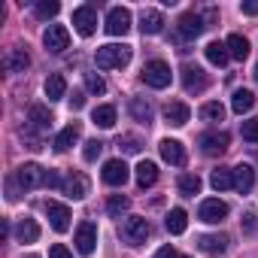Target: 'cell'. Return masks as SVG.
Segmentation results:
<instances>
[{
	"label": "cell",
	"mask_w": 258,
	"mask_h": 258,
	"mask_svg": "<svg viewBox=\"0 0 258 258\" xmlns=\"http://www.w3.org/2000/svg\"><path fill=\"white\" fill-rule=\"evenodd\" d=\"M127 61H131V46L124 43H109L94 52V64L100 70H115V67H124Z\"/></svg>",
	"instance_id": "cell-1"
},
{
	"label": "cell",
	"mask_w": 258,
	"mask_h": 258,
	"mask_svg": "<svg viewBox=\"0 0 258 258\" xmlns=\"http://www.w3.org/2000/svg\"><path fill=\"white\" fill-rule=\"evenodd\" d=\"M149 222L143 219V216H127V219H121V225H118V234H121V240L124 243H131V246H143L146 243V237H149Z\"/></svg>",
	"instance_id": "cell-2"
},
{
	"label": "cell",
	"mask_w": 258,
	"mask_h": 258,
	"mask_svg": "<svg viewBox=\"0 0 258 258\" xmlns=\"http://www.w3.org/2000/svg\"><path fill=\"white\" fill-rule=\"evenodd\" d=\"M143 82L149 85V88H167L170 82H173V73H170V64H164V61H149L146 67H143Z\"/></svg>",
	"instance_id": "cell-3"
},
{
	"label": "cell",
	"mask_w": 258,
	"mask_h": 258,
	"mask_svg": "<svg viewBox=\"0 0 258 258\" xmlns=\"http://www.w3.org/2000/svg\"><path fill=\"white\" fill-rule=\"evenodd\" d=\"M103 28H106L109 37H124L127 31H131V13H127L124 7H112V10L106 13Z\"/></svg>",
	"instance_id": "cell-4"
},
{
	"label": "cell",
	"mask_w": 258,
	"mask_h": 258,
	"mask_svg": "<svg viewBox=\"0 0 258 258\" xmlns=\"http://www.w3.org/2000/svg\"><path fill=\"white\" fill-rule=\"evenodd\" d=\"M16 179H19V185H22L25 191H31V188L46 185L49 170H46V167H40V164H22V167H19V173H16Z\"/></svg>",
	"instance_id": "cell-5"
},
{
	"label": "cell",
	"mask_w": 258,
	"mask_h": 258,
	"mask_svg": "<svg viewBox=\"0 0 258 258\" xmlns=\"http://www.w3.org/2000/svg\"><path fill=\"white\" fill-rule=\"evenodd\" d=\"M73 28L79 37H91L97 31V13L94 7H76L73 10Z\"/></svg>",
	"instance_id": "cell-6"
},
{
	"label": "cell",
	"mask_w": 258,
	"mask_h": 258,
	"mask_svg": "<svg viewBox=\"0 0 258 258\" xmlns=\"http://www.w3.org/2000/svg\"><path fill=\"white\" fill-rule=\"evenodd\" d=\"M43 46H46V52H55V55L64 52L70 46V31L64 25H49L43 34Z\"/></svg>",
	"instance_id": "cell-7"
},
{
	"label": "cell",
	"mask_w": 258,
	"mask_h": 258,
	"mask_svg": "<svg viewBox=\"0 0 258 258\" xmlns=\"http://www.w3.org/2000/svg\"><path fill=\"white\" fill-rule=\"evenodd\" d=\"M198 219H201V222H207V225H219V222H225V219H228V204H225V201H219V198H210V201H204V204H201Z\"/></svg>",
	"instance_id": "cell-8"
},
{
	"label": "cell",
	"mask_w": 258,
	"mask_h": 258,
	"mask_svg": "<svg viewBox=\"0 0 258 258\" xmlns=\"http://www.w3.org/2000/svg\"><path fill=\"white\" fill-rule=\"evenodd\" d=\"M28 131H34V134H43V131H49L52 127V112H49V106H43V103H34L31 109H28Z\"/></svg>",
	"instance_id": "cell-9"
},
{
	"label": "cell",
	"mask_w": 258,
	"mask_h": 258,
	"mask_svg": "<svg viewBox=\"0 0 258 258\" xmlns=\"http://www.w3.org/2000/svg\"><path fill=\"white\" fill-rule=\"evenodd\" d=\"M201 152L204 155H222L228 146H231V137L225 131H213V134H201Z\"/></svg>",
	"instance_id": "cell-10"
},
{
	"label": "cell",
	"mask_w": 258,
	"mask_h": 258,
	"mask_svg": "<svg viewBox=\"0 0 258 258\" xmlns=\"http://www.w3.org/2000/svg\"><path fill=\"white\" fill-rule=\"evenodd\" d=\"M94 246H97V228H94V222H82L76 228V252L79 255H91Z\"/></svg>",
	"instance_id": "cell-11"
},
{
	"label": "cell",
	"mask_w": 258,
	"mask_h": 258,
	"mask_svg": "<svg viewBox=\"0 0 258 258\" xmlns=\"http://www.w3.org/2000/svg\"><path fill=\"white\" fill-rule=\"evenodd\" d=\"M46 216H49V225H52L58 234L70 231V210H67L64 204H58V201H49V204H46Z\"/></svg>",
	"instance_id": "cell-12"
},
{
	"label": "cell",
	"mask_w": 258,
	"mask_h": 258,
	"mask_svg": "<svg viewBox=\"0 0 258 258\" xmlns=\"http://www.w3.org/2000/svg\"><path fill=\"white\" fill-rule=\"evenodd\" d=\"M127 176H131V170H127V164L121 158H112V161L103 164V182L106 185H124Z\"/></svg>",
	"instance_id": "cell-13"
},
{
	"label": "cell",
	"mask_w": 258,
	"mask_h": 258,
	"mask_svg": "<svg viewBox=\"0 0 258 258\" xmlns=\"http://www.w3.org/2000/svg\"><path fill=\"white\" fill-rule=\"evenodd\" d=\"M28 67H31V55H28V49L16 46V49H10V52L4 55V70H7V73H25Z\"/></svg>",
	"instance_id": "cell-14"
},
{
	"label": "cell",
	"mask_w": 258,
	"mask_h": 258,
	"mask_svg": "<svg viewBox=\"0 0 258 258\" xmlns=\"http://www.w3.org/2000/svg\"><path fill=\"white\" fill-rule=\"evenodd\" d=\"M140 31H143V37L161 34V31H164V16H161L158 10H143V13H140Z\"/></svg>",
	"instance_id": "cell-15"
},
{
	"label": "cell",
	"mask_w": 258,
	"mask_h": 258,
	"mask_svg": "<svg viewBox=\"0 0 258 258\" xmlns=\"http://www.w3.org/2000/svg\"><path fill=\"white\" fill-rule=\"evenodd\" d=\"M182 85H185V91H204L207 88V76H204V70L201 67H195V64H185L182 67Z\"/></svg>",
	"instance_id": "cell-16"
},
{
	"label": "cell",
	"mask_w": 258,
	"mask_h": 258,
	"mask_svg": "<svg viewBox=\"0 0 258 258\" xmlns=\"http://www.w3.org/2000/svg\"><path fill=\"white\" fill-rule=\"evenodd\" d=\"M164 118H167V124L182 127V124L191 118V109H188V103H182V100H170L167 109H164Z\"/></svg>",
	"instance_id": "cell-17"
},
{
	"label": "cell",
	"mask_w": 258,
	"mask_h": 258,
	"mask_svg": "<svg viewBox=\"0 0 258 258\" xmlns=\"http://www.w3.org/2000/svg\"><path fill=\"white\" fill-rule=\"evenodd\" d=\"M161 158L167 161V164H173V167H182L185 164V149H182V143L179 140H161Z\"/></svg>",
	"instance_id": "cell-18"
},
{
	"label": "cell",
	"mask_w": 258,
	"mask_h": 258,
	"mask_svg": "<svg viewBox=\"0 0 258 258\" xmlns=\"http://www.w3.org/2000/svg\"><path fill=\"white\" fill-rule=\"evenodd\" d=\"M179 34H182L185 40L201 37V34H204V19H201L198 13H185V16H179Z\"/></svg>",
	"instance_id": "cell-19"
},
{
	"label": "cell",
	"mask_w": 258,
	"mask_h": 258,
	"mask_svg": "<svg viewBox=\"0 0 258 258\" xmlns=\"http://www.w3.org/2000/svg\"><path fill=\"white\" fill-rule=\"evenodd\" d=\"M234 188H237L240 195H249V191L255 188V170H252L249 164L234 167Z\"/></svg>",
	"instance_id": "cell-20"
},
{
	"label": "cell",
	"mask_w": 258,
	"mask_h": 258,
	"mask_svg": "<svg viewBox=\"0 0 258 258\" xmlns=\"http://www.w3.org/2000/svg\"><path fill=\"white\" fill-rule=\"evenodd\" d=\"M64 191H67V198H73V201H82L85 195H88V179L82 176V173H70L67 179H64V185H61Z\"/></svg>",
	"instance_id": "cell-21"
},
{
	"label": "cell",
	"mask_w": 258,
	"mask_h": 258,
	"mask_svg": "<svg viewBox=\"0 0 258 258\" xmlns=\"http://www.w3.org/2000/svg\"><path fill=\"white\" fill-rule=\"evenodd\" d=\"M16 240L19 243H37L40 240V225L34 219H19L16 225Z\"/></svg>",
	"instance_id": "cell-22"
},
{
	"label": "cell",
	"mask_w": 258,
	"mask_h": 258,
	"mask_svg": "<svg viewBox=\"0 0 258 258\" xmlns=\"http://www.w3.org/2000/svg\"><path fill=\"white\" fill-rule=\"evenodd\" d=\"M225 46H228V55H231V58H237V61H246V58H249V40H246L243 34H231V37L225 40Z\"/></svg>",
	"instance_id": "cell-23"
},
{
	"label": "cell",
	"mask_w": 258,
	"mask_h": 258,
	"mask_svg": "<svg viewBox=\"0 0 258 258\" xmlns=\"http://www.w3.org/2000/svg\"><path fill=\"white\" fill-rule=\"evenodd\" d=\"M164 228H167L170 234H185V228H188L185 210H182V207H173V210L167 213V219H164Z\"/></svg>",
	"instance_id": "cell-24"
},
{
	"label": "cell",
	"mask_w": 258,
	"mask_h": 258,
	"mask_svg": "<svg viewBox=\"0 0 258 258\" xmlns=\"http://www.w3.org/2000/svg\"><path fill=\"white\" fill-rule=\"evenodd\" d=\"M198 246L210 255H219V252L228 249V237L225 234H204V237H198Z\"/></svg>",
	"instance_id": "cell-25"
},
{
	"label": "cell",
	"mask_w": 258,
	"mask_h": 258,
	"mask_svg": "<svg viewBox=\"0 0 258 258\" xmlns=\"http://www.w3.org/2000/svg\"><path fill=\"white\" fill-rule=\"evenodd\" d=\"M43 88H46V97H49V100H61V97L67 94V79H64L61 73H52Z\"/></svg>",
	"instance_id": "cell-26"
},
{
	"label": "cell",
	"mask_w": 258,
	"mask_h": 258,
	"mask_svg": "<svg viewBox=\"0 0 258 258\" xmlns=\"http://www.w3.org/2000/svg\"><path fill=\"white\" fill-rule=\"evenodd\" d=\"M76 140H79V124H76V121H70V124L64 127V131L55 137V149H58V152H67Z\"/></svg>",
	"instance_id": "cell-27"
},
{
	"label": "cell",
	"mask_w": 258,
	"mask_h": 258,
	"mask_svg": "<svg viewBox=\"0 0 258 258\" xmlns=\"http://www.w3.org/2000/svg\"><path fill=\"white\" fill-rule=\"evenodd\" d=\"M255 106V94L252 91H246V88H240V91H234V97H231V109L237 112V115H243V112H249Z\"/></svg>",
	"instance_id": "cell-28"
},
{
	"label": "cell",
	"mask_w": 258,
	"mask_h": 258,
	"mask_svg": "<svg viewBox=\"0 0 258 258\" xmlns=\"http://www.w3.org/2000/svg\"><path fill=\"white\" fill-rule=\"evenodd\" d=\"M155 179H158V167L152 161H140L137 164V185L149 188V185H155Z\"/></svg>",
	"instance_id": "cell-29"
},
{
	"label": "cell",
	"mask_w": 258,
	"mask_h": 258,
	"mask_svg": "<svg viewBox=\"0 0 258 258\" xmlns=\"http://www.w3.org/2000/svg\"><path fill=\"white\" fill-rule=\"evenodd\" d=\"M204 52H207V61H210V64H216V67H225V64H228V58H231V55H228V46H225V43H219V40H216V43H210Z\"/></svg>",
	"instance_id": "cell-30"
},
{
	"label": "cell",
	"mask_w": 258,
	"mask_h": 258,
	"mask_svg": "<svg viewBox=\"0 0 258 258\" xmlns=\"http://www.w3.org/2000/svg\"><path fill=\"white\" fill-rule=\"evenodd\" d=\"M91 121H94L97 127H112V124H115V106H109V103H103V106H94V112H91Z\"/></svg>",
	"instance_id": "cell-31"
},
{
	"label": "cell",
	"mask_w": 258,
	"mask_h": 258,
	"mask_svg": "<svg viewBox=\"0 0 258 258\" xmlns=\"http://www.w3.org/2000/svg\"><path fill=\"white\" fill-rule=\"evenodd\" d=\"M210 185H213L216 191H228V188H234V170H228V167H219V170H213V176H210Z\"/></svg>",
	"instance_id": "cell-32"
},
{
	"label": "cell",
	"mask_w": 258,
	"mask_h": 258,
	"mask_svg": "<svg viewBox=\"0 0 258 258\" xmlns=\"http://www.w3.org/2000/svg\"><path fill=\"white\" fill-rule=\"evenodd\" d=\"M131 115L137 121H152V103L146 97H131Z\"/></svg>",
	"instance_id": "cell-33"
},
{
	"label": "cell",
	"mask_w": 258,
	"mask_h": 258,
	"mask_svg": "<svg viewBox=\"0 0 258 258\" xmlns=\"http://www.w3.org/2000/svg\"><path fill=\"white\" fill-rule=\"evenodd\" d=\"M201 118H204V121H210V124L225 121V106H222L219 100H210V103H204V106H201Z\"/></svg>",
	"instance_id": "cell-34"
},
{
	"label": "cell",
	"mask_w": 258,
	"mask_h": 258,
	"mask_svg": "<svg viewBox=\"0 0 258 258\" xmlns=\"http://www.w3.org/2000/svg\"><path fill=\"white\" fill-rule=\"evenodd\" d=\"M127 207H131V201H127L124 195H112V198L106 201V213L115 216V219H121V213H127Z\"/></svg>",
	"instance_id": "cell-35"
},
{
	"label": "cell",
	"mask_w": 258,
	"mask_h": 258,
	"mask_svg": "<svg viewBox=\"0 0 258 258\" xmlns=\"http://www.w3.org/2000/svg\"><path fill=\"white\" fill-rule=\"evenodd\" d=\"M179 191H182L185 198H195V195L201 191V179H198L195 173H185V176H179Z\"/></svg>",
	"instance_id": "cell-36"
},
{
	"label": "cell",
	"mask_w": 258,
	"mask_h": 258,
	"mask_svg": "<svg viewBox=\"0 0 258 258\" xmlns=\"http://www.w3.org/2000/svg\"><path fill=\"white\" fill-rule=\"evenodd\" d=\"M118 149L127 152V155H137V152L143 149V140L134 137V134H124V137H118Z\"/></svg>",
	"instance_id": "cell-37"
},
{
	"label": "cell",
	"mask_w": 258,
	"mask_h": 258,
	"mask_svg": "<svg viewBox=\"0 0 258 258\" xmlns=\"http://www.w3.org/2000/svg\"><path fill=\"white\" fill-rule=\"evenodd\" d=\"M58 0H40V4L34 7V13H37V19H55L58 16Z\"/></svg>",
	"instance_id": "cell-38"
},
{
	"label": "cell",
	"mask_w": 258,
	"mask_h": 258,
	"mask_svg": "<svg viewBox=\"0 0 258 258\" xmlns=\"http://www.w3.org/2000/svg\"><path fill=\"white\" fill-rule=\"evenodd\" d=\"M85 88H88L91 94H103V91H106V82H103V76H97V73H85Z\"/></svg>",
	"instance_id": "cell-39"
},
{
	"label": "cell",
	"mask_w": 258,
	"mask_h": 258,
	"mask_svg": "<svg viewBox=\"0 0 258 258\" xmlns=\"http://www.w3.org/2000/svg\"><path fill=\"white\" fill-rule=\"evenodd\" d=\"M240 134H243V140H249V143H258V118H249V121H243V124H240Z\"/></svg>",
	"instance_id": "cell-40"
},
{
	"label": "cell",
	"mask_w": 258,
	"mask_h": 258,
	"mask_svg": "<svg viewBox=\"0 0 258 258\" xmlns=\"http://www.w3.org/2000/svg\"><path fill=\"white\" fill-rule=\"evenodd\" d=\"M100 152H103V143H100V140H88L85 149H82V158H85V161H97Z\"/></svg>",
	"instance_id": "cell-41"
},
{
	"label": "cell",
	"mask_w": 258,
	"mask_h": 258,
	"mask_svg": "<svg viewBox=\"0 0 258 258\" xmlns=\"http://www.w3.org/2000/svg\"><path fill=\"white\" fill-rule=\"evenodd\" d=\"M243 231H246V234H255V231H258V216H255L252 210L243 216Z\"/></svg>",
	"instance_id": "cell-42"
},
{
	"label": "cell",
	"mask_w": 258,
	"mask_h": 258,
	"mask_svg": "<svg viewBox=\"0 0 258 258\" xmlns=\"http://www.w3.org/2000/svg\"><path fill=\"white\" fill-rule=\"evenodd\" d=\"M49 258H73V252H70L64 243H55V246L49 249Z\"/></svg>",
	"instance_id": "cell-43"
},
{
	"label": "cell",
	"mask_w": 258,
	"mask_h": 258,
	"mask_svg": "<svg viewBox=\"0 0 258 258\" xmlns=\"http://www.w3.org/2000/svg\"><path fill=\"white\" fill-rule=\"evenodd\" d=\"M85 106V94L82 91H73V97H70V109H82Z\"/></svg>",
	"instance_id": "cell-44"
},
{
	"label": "cell",
	"mask_w": 258,
	"mask_h": 258,
	"mask_svg": "<svg viewBox=\"0 0 258 258\" xmlns=\"http://www.w3.org/2000/svg\"><path fill=\"white\" fill-rule=\"evenodd\" d=\"M152 258H179V255H176V249H173V246H161Z\"/></svg>",
	"instance_id": "cell-45"
},
{
	"label": "cell",
	"mask_w": 258,
	"mask_h": 258,
	"mask_svg": "<svg viewBox=\"0 0 258 258\" xmlns=\"http://www.w3.org/2000/svg\"><path fill=\"white\" fill-rule=\"evenodd\" d=\"M243 16H258V4H243Z\"/></svg>",
	"instance_id": "cell-46"
},
{
	"label": "cell",
	"mask_w": 258,
	"mask_h": 258,
	"mask_svg": "<svg viewBox=\"0 0 258 258\" xmlns=\"http://www.w3.org/2000/svg\"><path fill=\"white\" fill-rule=\"evenodd\" d=\"M179 258H188V255H179Z\"/></svg>",
	"instance_id": "cell-47"
},
{
	"label": "cell",
	"mask_w": 258,
	"mask_h": 258,
	"mask_svg": "<svg viewBox=\"0 0 258 258\" xmlns=\"http://www.w3.org/2000/svg\"><path fill=\"white\" fill-rule=\"evenodd\" d=\"M31 258H37V255H31Z\"/></svg>",
	"instance_id": "cell-48"
}]
</instances>
